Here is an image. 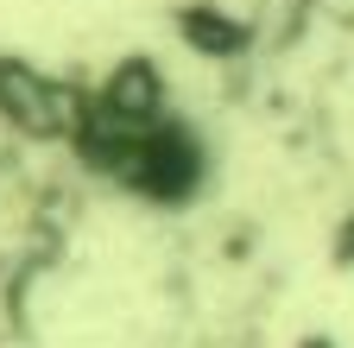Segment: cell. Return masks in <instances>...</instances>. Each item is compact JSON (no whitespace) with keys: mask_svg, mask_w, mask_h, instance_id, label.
<instances>
[{"mask_svg":"<svg viewBox=\"0 0 354 348\" xmlns=\"http://www.w3.org/2000/svg\"><path fill=\"white\" fill-rule=\"evenodd\" d=\"M19 311H26V266L0 253V348L13 342V329H19Z\"/></svg>","mask_w":354,"mask_h":348,"instance_id":"1","label":"cell"}]
</instances>
